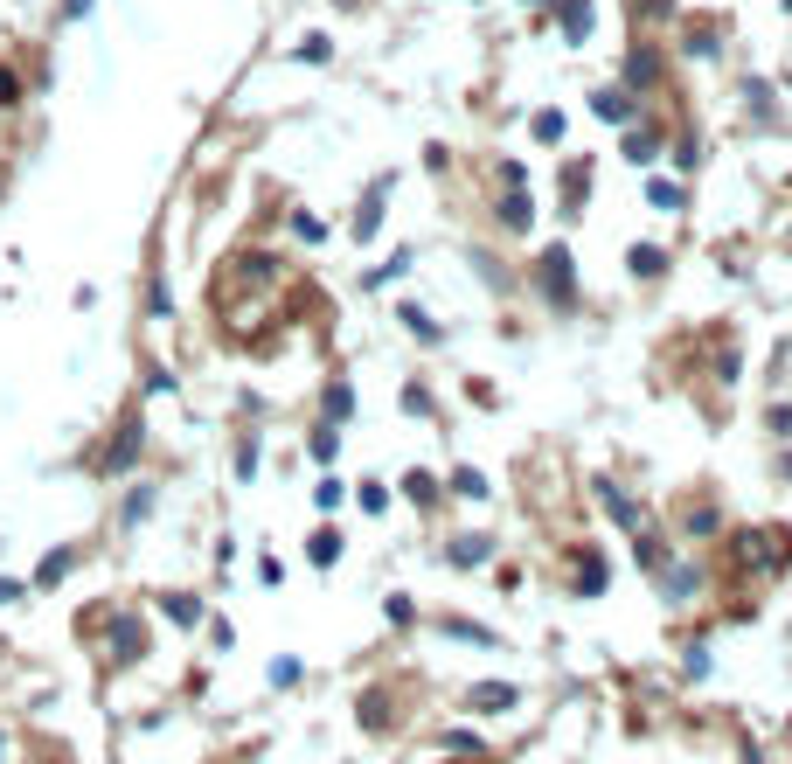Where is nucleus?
Listing matches in <instances>:
<instances>
[{"instance_id":"obj_1","label":"nucleus","mask_w":792,"mask_h":764,"mask_svg":"<svg viewBox=\"0 0 792 764\" xmlns=\"http://www.w3.org/2000/svg\"><path fill=\"white\" fill-rule=\"evenodd\" d=\"M132 452H139V417H126V431H119V438L105 445V466H98V473H126Z\"/></svg>"},{"instance_id":"obj_2","label":"nucleus","mask_w":792,"mask_h":764,"mask_svg":"<svg viewBox=\"0 0 792 764\" xmlns=\"http://www.w3.org/2000/svg\"><path fill=\"white\" fill-rule=\"evenodd\" d=\"M70 563H77V549H56V556H42V570H35V584H56L63 570H70Z\"/></svg>"},{"instance_id":"obj_3","label":"nucleus","mask_w":792,"mask_h":764,"mask_svg":"<svg viewBox=\"0 0 792 764\" xmlns=\"http://www.w3.org/2000/svg\"><path fill=\"white\" fill-rule=\"evenodd\" d=\"M63 7H70V14H84V7H91V0H63Z\"/></svg>"}]
</instances>
